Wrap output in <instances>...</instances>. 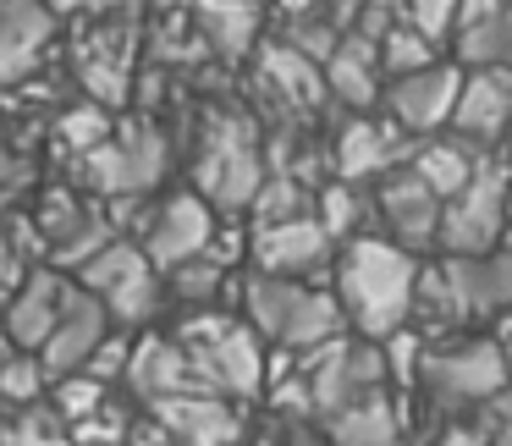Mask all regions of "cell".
Segmentation results:
<instances>
[{
    "label": "cell",
    "mask_w": 512,
    "mask_h": 446,
    "mask_svg": "<svg viewBox=\"0 0 512 446\" xmlns=\"http://www.w3.org/2000/svg\"><path fill=\"white\" fill-rule=\"evenodd\" d=\"M446 127L468 149H490L512 127V72H463Z\"/></svg>",
    "instance_id": "obj_20"
},
{
    "label": "cell",
    "mask_w": 512,
    "mask_h": 446,
    "mask_svg": "<svg viewBox=\"0 0 512 446\" xmlns=\"http://www.w3.org/2000/svg\"><path fill=\"white\" fill-rule=\"evenodd\" d=\"M111 111L105 105H94V100H83V105H72V111H61L56 116V138L72 149V160L78 155H89V149H100L105 138H111Z\"/></svg>",
    "instance_id": "obj_34"
},
{
    "label": "cell",
    "mask_w": 512,
    "mask_h": 446,
    "mask_svg": "<svg viewBox=\"0 0 512 446\" xmlns=\"http://www.w3.org/2000/svg\"><path fill=\"white\" fill-rule=\"evenodd\" d=\"M254 6H270V0H254Z\"/></svg>",
    "instance_id": "obj_49"
},
{
    "label": "cell",
    "mask_w": 512,
    "mask_h": 446,
    "mask_svg": "<svg viewBox=\"0 0 512 446\" xmlns=\"http://www.w3.org/2000/svg\"><path fill=\"white\" fill-rule=\"evenodd\" d=\"M314 204H320L314 221L325 226L331 243H353V237H364V226L375 221V199H369L364 188H353V182H325Z\"/></svg>",
    "instance_id": "obj_29"
},
{
    "label": "cell",
    "mask_w": 512,
    "mask_h": 446,
    "mask_svg": "<svg viewBox=\"0 0 512 446\" xmlns=\"http://www.w3.org/2000/svg\"><path fill=\"white\" fill-rule=\"evenodd\" d=\"M12 292H17V287H12L6 276H0V314H6V298H12Z\"/></svg>",
    "instance_id": "obj_47"
},
{
    "label": "cell",
    "mask_w": 512,
    "mask_h": 446,
    "mask_svg": "<svg viewBox=\"0 0 512 446\" xmlns=\"http://www.w3.org/2000/svg\"><path fill=\"white\" fill-rule=\"evenodd\" d=\"M303 375V391H309V419H331V413L353 408V402L386 391V358H380V342H353V336H336V342L314 347V353L292 358Z\"/></svg>",
    "instance_id": "obj_7"
},
{
    "label": "cell",
    "mask_w": 512,
    "mask_h": 446,
    "mask_svg": "<svg viewBox=\"0 0 512 446\" xmlns=\"http://www.w3.org/2000/svg\"><path fill=\"white\" fill-rule=\"evenodd\" d=\"M512 369L501 358L496 336H463L446 347H424L419 358V386L430 413H463V408H490L507 391Z\"/></svg>",
    "instance_id": "obj_5"
},
{
    "label": "cell",
    "mask_w": 512,
    "mask_h": 446,
    "mask_svg": "<svg viewBox=\"0 0 512 446\" xmlns=\"http://www.w3.org/2000/svg\"><path fill=\"white\" fill-rule=\"evenodd\" d=\"M193 23H199L204 50H215L221 61H237L254 50L259 39V6L254 0H188Z\"/></svg>",
    "instance_id": "obj_24"
},
{
    "label": "cell",
    "mask_w": 512,
    "mask_h": 446,
    "mask_svg": "<svg viewBox=\"0 0 512 446\" xmlns=\"http://www.w3.org/2000/svg\"><path fill=\"white\" fill-rule=\"evenodd\" d=\"M177 347L193 369V386L210 397L243 402L265 391V342L248 331V320L226 309H193L177 325Z\"/></svg>",
    "instance_id": "obj_2"
},
{
    "label": "cell",
    "mask_w": 512,
    "mask_h": 446,
    "mask_svg": "<svg viewBox=\"0 0 512 446\" xmlns=\"http://www.w3.org/2000/svg\"><path fill=\"white\" fill-rule=\"evenodd\" d=\"M149 419H155L177 446H237L243 441L237 408L226 397H210V391H182V397L149 402Z\"/></svg>",
    "instance_id": "obj_19"
},
{
    "label": "cell",
    "mask_w": 512,
    "mask_h": 446,
    "mask_svg": "<svg viewBox=\"0 0 512 446\" xmlns=\"http://www.w3.org/2000/svg\"><path fill=\"white\" fill-rule=\"evenodd\" d=\"M259 182H265L259 127L237 111H210L204 116V133H199V149H193V193L215 215H237L254 204Z\"/></svg>",
    "instance_id": "obj_4"
},
{
    "label": "cell",
    "mask_w": 512,
    "mask_h": 446,
    "mask_svg": "<svg viewBox=\"0 0 512 446\" xmlns=\"http://www.w3.org/2000/svg\"><path fill=\"white\" fill-rule=\"evenodd\" d=\"M490 408H496V413H501V419H512V380H507V391H501V397H496V402H490Z\"/></svg>",
    "instance_id": "obj_46"
},
{
    "label": "cell",
    "mask_w": 512,
    "mask_h": 446,
    "mask_svg": "<svg viewBox=\"0 0 512 446\" xmlns=\"http://www.w3.org/2000/svg\"><path fill=\"white\" fill-rule=\"evenodd\" d=\"M320 78H325V94L342 100L347 111H369L380 100V83H386L380 78V61H375V45L358 34H342V45L325 56Z\"/></svg>",
    "instance_id": "obj_23"
},
{
    "label": "cell",
    "mask_w": 512,
    "mask_h": 446,
    "mask_svg": "<svg viewBox=\"0 0 512 446\" xmlns=\"http://www.w3.org/2000/svg\"><path fill=\"white\" fill-rule=\"evenodd\" d=\"M122 380L144 402H166V397H182V391H199L193 386L188 358H182V347H177V336H138V342H127Z\"/></svg>",
    "instance_id": "obj_22"
},
{
    "label": "cell",
    "mask_w": 512,
    "mask_h": 446,
    "mask_svg": "<svg viewBox=\"0 0 512 446\" xmlns=\"http://www.w3.org/2000/svg\"><path fill=\"white\" fill-rule=\"evenodd\" d=\"M0 446H72V435L50 408H23L6 430H0Z\"/></svg>",
    "instance_id": "obj_37"
},
{
    "label": "cell",
    "mask_w": 512,
    "mask_h": 446,
    "mask_svg": "<svg viewBox=\"0 0 512 446\" xmlns=\"http://www.w3.org/2000/svg\"><path fill=\"white\" fill-rule=\"evenodd\" d=\"M67 292H72V281L61 276V270H50V265H34L23 281H17V292L6 298V314H0L12 353H39V347H45V336L56 331V320H61Z\"/></svg>",
    "instance_id": "obj_17"
},
{
    "label": "cell",
    "mask_w": 512,
    "mask_h": 446,
    "mask_svg": "<svg viewBox=\"0 0 512 446\" xmlns=\"http://www.w3.org/2000/svg\"><path fill=\"white\" fill-rule=\"evenodd\" d=\"M325 446H402V408L397 397L375 391V397L353 402V408L325 419Z\"/></svg>",
    "instance_id": "obj_25"
},
{
    "label": "cell",
    "mask_w": 512,
    "mask_h": 446,
    "mask_svg": "<svg viewBox=\"0 0 512 446\" xmlns=\"http://www.w3.org/2000/svg\"><path fill=\"white\" fill-rule=\"evenodd\" d=\"M78 287L111 314V325H144L166 309V281H160V270L144 259V248L133 237H116L111 248H100L78 270Z\"/></svg>",
    "instance_id": "obj_9"
},
{
    "label": "cell",
    "mask_w": 512,
    "mask_h": 446,
    "mask_svg": "<svg viewBox=\"0 0 512 446\" xmlns=\"http://www.w3.org/2000/svg\"><path fill=\"white\" fill-rule=\"evenodd\" d=\"M89 215H94V210H89V204H83L72 188H50L45 199H39L34 232H39V243H45V248H61V243H67V237L83 226V221H89Z\"/></svg>",
    "instance_id": "obj_31"
},
{
    "label": "cell",
    "mask_w": 512,
    "mask_h": 446,
    "mask_svg": "<svg viewBox=\"0 0 512 446\" xmlns=\"http://www.w3.org/2000/svg\"><path fill=\"white\" fill-rule=\"evenodd\" d=\"M105 402H111V386H105V380H94V375H67V380H56V419L67 424H83L89 419V413H100Z\"/></svg>",
    "instance_id": "obj_35"
},
{
    "label": "cell",
    "mask_w": 512,
    "mask_h": 446,
    "mask_svg": "<svg viewBox=\"0 0 512 446\" xmlns=\"http://www.w3.org/2000/svg\"><path fill=\"white\" fill-rule=\"evenodd\" d=\"M413 144L419 138L397 133L391 122H369V116H353V122L342 127V138H336L331 149V171L336 182H380L386 171H397V160L413 155Z\"/></svg>",
    "instance_id": "obj_18"
},
{
    "label": "cell",
    "mask_w": 512,
    "mask_h": 446,
    "mask_svg": "<svg viewBox=\"0 0 512 446\" xmlns=\"http://www.w3.org/2000/svg\"><path fill=\"white\" fill-rule=\"evenodd\" d=\"M457 17H463V0H402V23L413 34H424L430 45L457 34Z\"/></svg>",
    "instance_id": "obj_38"
},
{
    "label": "cell",
    "mask_w": 512,
    "mask_h": 446,
    "mask_svg": "<svg viewBox=\"0 0 512 446\" xmlns=\"http://www.w3.org/2000/svg\"><path fill=\"white\" fill-rule=\"evenodd\" d=\"M45 369L34 353H12L0 358V402H17V408H39V391H45Z\"/></svg>",
    "instance_id": "obj_36"
},
{
    "label": "cell",
    "mask_w": 512,
    "mask_h": 446,
    "mask_svg": "<svg viewBox=\"0 0 512 446\" xmlns=\"http://www.w3.org/2000/svg\"><path fill=\"white\" fill-rule=\"evenodd\" d=\"M127 430H133V419H127L116 402H105L100 413H89L83 424H72V446H127Z\"/></svg>",
    "instance_id": "obj_39"
},
{
    "label": "cell",
    "mask_w": 512,
    "mask_h": 446,
    "mask_svg": "<svg viewBox=\"0 0 512 446\" xmlns=\"http://www.w3.org/2000/svg\"><path fill=\"white\" fill-rule=\"evenodd\" d=\"M138 0H83L78 12H94V17H116V12H133Z\"/></svg>",
    "instance_id": "obj_44"
},
{
    "label": "cell",
    "mask_w": 512,
    "mask_h": 446,
    "mask_svg": "<svg viewBox=\"0 0 512 446\" xmlns=\"http://www.w3.org/2000/svg\"><path fill=\"white\" fill-rule=\"evenodd\" d=\"M457 83L463 72L452 61H435L424 72H408V78H391L386 89V122L408 138H435L446 122H452V105H457Z\"/></svg>",
    "instance_id": "obj_12"
},
{
    "label": "cell",
    "mask_w": 512,
    "mask_h": 446,
    "mask_svg": "<svg viewBox=\"0 0 512 446\" xmlns=\"http://www.w3.org/2000/svg\"><path fill=\"white\" fill-rule=\"evenodd\" d=\"M248 254H254L259 276H281V281H314L320 270H331L336 243L325 237V226L314 215L281 226H254L248 232Z\"/></svg>",
    "instance_id": "obj_13"
},
{
    "label": "cell",
    "mask_w": 512,
    "mask_h": 446,
    "mask_svg": "<svg viewBox=\"0 0 512 446\" xmlns=\"http://www.w3.org/2000/svg\"><path fill=\"white\" fill-rule=\"evenodd\" d=\"M375 61H380V78H408V72L435 67V45L424 34H413L408 23H391L386 34L375 39Z\"/></svg>",
    "instance_id": "obj_30"
},
{
    "label": "cell",
    "mask_w": 512,
    "mask_h": 446,
    "mask_svg": "<svg viewBox=\"0 0 512 446\" xmlns=\"http://www.w3.org/2000/svg\"><path fill=\"white\" fill-rule=\"evenodd\" d=\"M259 83L281 100V111H309V105L325 100V78L314 61H303L298 50H287L281 39H270L259 50Z\"/></svg>",
    "instance_id": "obj_27"
},
{
    "label": "cell",
    "mask_w": 512,
    "mask_h": 446,
    "mask_svg": "<svg viewBox=\"0 0 512 446\" xmlns=\"http://www.w3.org/2000/svg\"><path fill=\"white\" fill-rule=\"evenodd\" d=\"M507 160L501 155H485L474 166L463 193L441 204V226H435V248L446 259H474V254H490L507 232Z\"/></svg>",
    "instance_id": "obj_8"
},
{
    "label": "cell",
    "mask_w": 512,
    "mask_h": 446,
    "mask_svg": "<svg viewBox=\"0 0 512 446\" xmlns=\"http://www.w3.org/2000/svg\"><path fill=\"white\" fill-rule=\"evenodd\" d=\"M336 265V309L358 331V342H386L391 331L413 320V281H419V259L386 243L380 232H364L342 243Z\"/></svg>",
    "instance_id": "obj_1"
},
{
    "label": "cell",
    "mask_w": 512,
    "mask_h": 446,
    "mask_svg": "<svg viewBox=\"0 0 512 446\" xmlns=\"http://www.w3.org/2000/svg\"><path fill=\"white\" fill-rule=\"evenodd\" d=\"M166 281V298H177V303H193V309H210L215 298H221V287H226V270L215 265V259H188V265H177L171 276H160Z\"/></svg>",
    "instance_id": "obj_32"
},
{
    "label": "cell",
    "mask_w": 512,
    "mask_h": 446,
    "mask_svg": "<svg viewBox=\"0 0 512 446\" xmlns=\"http://www.w3.org/2000/svg\"><path fill=\"white\" fill-rule=\"evenodd\" d=\"M457 61L474 72H512V6L457 23Z\"/></svg>",
    "instance_id": "obj_28"
},
{
    "label": "cell",
    "mask_w": 512,
    "mask_h": 446,
    "mask_svg": "<svg viewBox=\"0 0 512 446\" xmlns=\"http://www.w3.org/2000/svg\"><path fill=\"white\" fill-rule=\"evenodd\" d=\"M243 287V320L259 342H276L281 353H314V347L347 336V320L336 309V298L325 287H309V281H281V276H248L237 281Z\"/></svg>",
    "instance_id": "obj_3"
},
{
    "label": "cell",
    "mask_w": 512,
    "mask_h": 446,
    "mask_svg": "<svg viewBox=\"0 0 512 446\" xmlns=\"http://www.w3.org/2000/svg\"><path fill=\"white\" fill-rule=\"evenodd\" d=\"M28 182H34V160H28L17 144L0 138V221H6V204H12Z\"/></svg>",
    "instance_id": "obj_40"
},
{
    "label": "cell",
    "mask_w": 512,
    "mask_h": 446,
    "mask_svg": "<svg viewBox=\"0 0 512 446\" xmlns=\"http://www.w3.org/2000/svg\"><path fill=\"white\" fill-rule=\"evenodd\" d=\"M507 226H512V182H507Z\"/></svg>",
    "instance_id": "obj_48"
},
{
    "label": "cell",
    "mask_w": 512,
    "mask_h": 446,
    "mask_svg": "<svg viewBox=\"0 0 512 446\" xmlns=\"http://www.w3.org/2000/svg\"><path fill=\"white\" fill-rule=\"evenodd\" d=\"M78 78L94 105H105V111L127 105V94H133V28L122 17H100L94 28H83Z\"/></svg>",
    "instance_id": "obj_15"
},
{
    "label": "cell",
    "mask_w": 512,
    "mask_h": 446,
    "mask_svg": "<svg viewBox=\"0 0 512 446\" xmlns=\"http://www.w3.org/2000/svg\"><path fill=\"white\" fill-rule=\"evenodd\" d=\"M270 6H276V12L287 17V23H303V17H320L325 6H331V0H270Z\"/></svg>",
    "instance_id": "obj_43"
},
{
    "label": "cell",
    "mask_w": 512,
    "mask_h": 446,
    "mask_svg": "<svg viewBox=\"0 0 512 446\" xmlns=\"http://www.w3.org/2000/svg\"><path fill=\"white\" fill-rule=\"evenodd\" d=\"M309 188L303 182H292V177H265L259 182V193H254V226H281V221H298V215H309Z\"/></svg>",
    "instance_id": "obj_33"
},
{
    "label": "cell",
    "mask_w": 512,
    "mask_h": 446,
    "mask_svg": "<svg viewBox=\"0 0 512 446\" xmlns=\"http://www.w3.org/2000/svg\"><path fill=\"white\" fill-rule=\"evenodd\" d=\"M105 336H111V314H105L83 287H72V292H67V303H61L56 331H50V336H45V347L34 353V358H39V369H45V380H67V375H78V369L89 364L94 353H100Z\"/></svg>",
    "instance_id": "obj_16"
},
{
    "label": "cell",
    "mask_w": 512,
    "mask_h": 446,
    "mask_svg": "<svg viewBox=\"0 0 512 446\" xmlns=\"http://www.w3.org/2000/svg\"><path fill=\"white\" fill-rule=\"evenodd\" d=\"M56 39V12L45 0H0V83H23Z\"/></svg>",
    "instance_id": "obj_21"
},
{
    "label": "cell",
    "mask_w": 512,
    "mask_h": 446,
    "mask_svg": "<svg viewBox=\"0 0 512 446\" xmlns=\"http://www.w3.org/2000/svg\"><path fill=\"white\" fill-rule=\"evenodd\" d=\"M479 160H485V155H479V149H468L463 138H441V133H435V138H419V144H413L408 171L446 204L452 193L468 188V177H474Z\"/></svg>",
    "instance_id": "obj_26"
},
{
    "label": "cell",
    "mask_w": 512,
    "mask_h": 446,
    "mask_svg": "<svg viewBox=\"0 0 512 446\" xmlns=\"http://www.w3.org/2000/svg\"><path fill=\"white\" fill-rule=\"evenodd\" d=\"M369 199H375V221L386 226V243H397L402 254H413V259H419L424 248H435L441 199H435L413 171H386Z\"/></svg>",
    "instance_id": "obj_14"
},
{
    "label": "cell",
    "mask_w": 512,
    "mask_h": 446,
    "mask_svg": "<svg viewBox=\"0 0 512 446\" xmlns=\"http://www.w3.org/2000/svg\"><path fill=\"white\" fill-rule=\"evenodd\" d=\"M441 287H446L452 325L512 314V248L496 243L490 254H474V259H441Z\"/></svg>",
    "instance_id": "obj_11"
},
{
    "label": "cell",
    "mask_w": 512,
    "mask_h": 446,
    "mask_svg": "<svg viewBox=\"0 0 512 446\" xmlns=\"http://www.w3.org/2000/svg\"><path fill=\"white\" fill-rule=\"evenodd\" d=\"M215 226H221V215H215L193 188H182V193H171V199H160L155 210H149L144 232H138L133 243L144 248V259L160 276H171L177 265H188V259H199L204 248H210Z\"/></svg>",
    "instance_id": "obj_10"
},
{
    "label": "cell",
    "mask_w": 512,
    "mask_h": 446,
    "mask_svg": "<svg viewBox=\"0 0 512 446\" xmlns=\"http://www.w3.org/2000/svg\"><path fill=\"white\" fill-rule=\"evenodd\" d=\"M496 347H501V358H507V369H512V314L501 320V331H496Z\"/></svg>",
    "instance_id": "obj_45"
},
{
    "label": "cell",
    "mask_w": 512,
    "mask_h": 446,
    "mask_svg": "<svg viewBox=\"0 0 512 446\" xmlns=\"http://www.w3.org/2000/svg\"><path fill=\"white\" fill-rule=\"evenodd\" d=\"M127 446H177V441H171V435L160 430L155 419H138L133 430H127Z\"/></svg>",
    "instance_id": "obj_42"
},
{
    "label": "cell",
    "mask_w": 512,
    "mask_h": 446,
    "mask_svg": "<svg viewBox=\"0 0 512 446\" xmlns=\"http://www.w3.org/2000/svg\"><path fill=\"white\" fill-rule=\"evenodd\" d=\"M171 171V144L155 122L133 116V122H116L111 138L89 155H78V182L89 193H105V199H144L160 177Z\"/></svg>",
    "instance_id": "obj_6"
},
{
    "label": "cell",
    "mask_w": 512,
    "mask_h": 446,
    "mask_svg": "<svg viewBox=\"0 0 512 446\" xmlns=\"http://www.w3.org/2000/svg\"><path fill=\"white\" fill-rule=\"evenodd\" d=\"M435 446H485V430H479V419H452V424H441Z\"/></svg>",
    "instance_id": "obj_41"
}]
</instances>
